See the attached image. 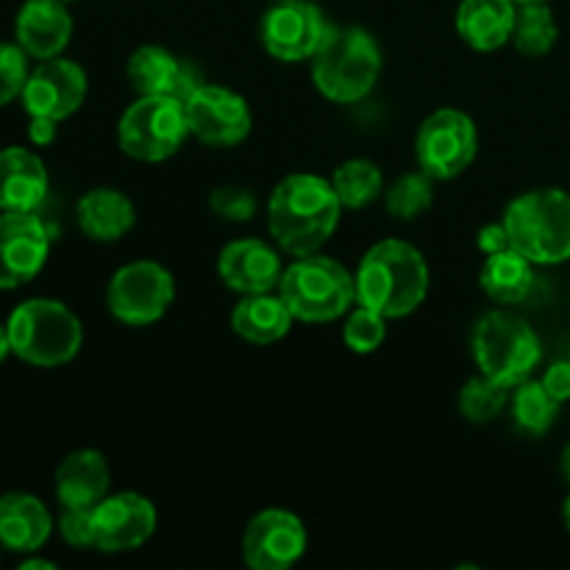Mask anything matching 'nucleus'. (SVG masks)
Returning a JSON list of instances; mask_svg holds the SVG:
<instances>
[{
    "label": "nucleus",
    "instance_id": "f257e3e1",
    "mask_svg": "<svg viewBox=\"0 0 570 570\" xmlns=\"http://www.w3.org/2000/svg\"><path fill=\"white\" fill-rule=\"evenodd\" d=\"M345 206L340 204L332 178L315 173H293L282 178L267 200V232L289 256L321 254L334 237Z\"/></svg>",
    "mask_w": 570,
    "mask_h": 570
},
{
    "label": "nucleus",
    "instance_id": "f03ea898",
    "mask_svg": "<svg viewBox=\"0 0 570 570\" xmlns=\"http://www.w3.org/2000/svg\"><path fill=\"white\" fill-rule=\"evenodd\" d=\"M356 304L379 312L387 321L410 317L429 295L426 256L404 239H382L371 245L354 273Z\"/></svg>",
    "mask_w": 570,
    "mask_h": 570
},
{
    "label": "nucleus",
    "instance_id": "7ed1b4c3",
    "mask_svg": "<svg viewBox=\"0 0 570 570\" xmlns=\"http://www.w3.org/2000/svg\"><path fill=\"white\" fill-rule=\"evenodd\" d=\"M382 76V48L360 26H332L312 56V81L332 104H360Z\"/></svg>",
    "mask_w": 570,
    "mask_h": 570
},
{
    "label": "nucleus",
    "instance_id": "20e7f679",
    "mask_svg": "<svg viewBox=\"0 0 570 570\" xmlns=\"http://www.w3.org/2000/svg\"><path fill=\"white\" fill-rule=\"evenodd\" d=\"M11 354L33 367H59L78 356L83 326L76 312L56 298H28L9 315Z\"/></svg>",
    "mask_w": 570,
    "mask_h": 570
},
{
    "label": "nucleus",
    "instance_id": "39448f33",
    "mask_svg": "<svg viewBox=\"0 0 570 570\" xmlns=\"http://www.w3.org/2000/svg\"><path fill=\"white\" fill-rule=\"evenodd\" d=\"M501 220L512 248L534 265H562L570 259V193L566 189H529L510 200Z\"/></svg>",
    "mask_w": 570,
    "mask_h": 570
},
{
    "label": "nucleus",
    "instance_id": "423d86ee",
    "mask_svg": "<svg viewBox=\"0 0 570 570\" xmlns=\"http://www.w3.org/2000/svg\"><path fill=\"white\" fill-rule=\"evenodd\" d=\"M276 293L301 323H332L356 304L354 273L323 254L295 256L284 267Z\"/></svg>",
    "mask_w": 570,
    "mask_h": 570
},
{
    "label": "nucleus",
    "instance_id": "0eeeda50",
    "mask_svg": "<svg viewBox=\"0 0 570 570\" xmlns=\"http://www.w3.org/2000/svg\"><path fill=\"white\" fill-rule=\"evenodd\" d=\"M471 351L479 373L507 390L532 379L543 360L538 332L510 309H493L479 317L471 334Z\"/></svg>",
    "mask_w": 570,
    "mask_h": 570
},
{
    "label": "nucleus",
    "instance_id": "6e6552de",
    "mask_svg": "<svg viewBox=\"0 0 570 570\" xmlns=\"http://www.w3.org/2000/svg\"><path fill=\"white\" fill-rule=\"evenodd\" d=\"M189 137L187 111L173 95H139L117 120L122 154L148 165L176 156Z\"/></svg>",
    "mask_w": 570,
    "mask_h": 570
},
{
    "label": "nucleus",
    "instance_id": "1a4fd4ad",
    "mask_svg": "<svg viewBox=\"0 0 570 570\" xmlns=\"http://www.w3.org/2000/svg\"><path fill=\"white\" fill-rule=\"evenodd\" d=\"M479 128L460 109H438L415 134V161L434 181H454L476 161Z\"/></svg>",
    "mask_w": 570,
    "mask_h": 570
},
{
    "label": "nucleus",
    "instance_id": "9d476101",
    "mask_svg": "<svg viewBox=\"0 0 570 570\" xmlns=\"http://www.w3.org/2000/svg\"><path fill=\"white\" fill-rule=\"evenodd\" d=\"M176 298V278L154 259H137L122 265L106 289V306L122 326H154L167 315Z\"/></svg>",
    "mask_w": 570,
    "mask_h": 570
},
{
    "label": "nucleus",
    "instance_id": "9b49d317",
    "mask_svg": "<svg viewBox=\"0 0 570 570\" xmlns=\"http://www.w3.org/2000/svg\"><path fill=\"white\" fill-rule=\"evenodd\" d=\"M328 20L309 0H276L262 17V45L284 65L312 61L328 33Z\"/></svg>",
    "mask_w": 570,
    "mask_h": 570
},
{
    "label": "nucleus",
    "instance_id": "f8f14e48",
    "mask_svg": "<svg viewBox=\"0 0 570 570\" xmlns=\"http://www.w3.org/2000/svg\"><path fill=\"white\" fill-rule=\"evenodd\" d=\"M189 134L209 148H234L254 128L248 100L220 83H204L184 104Z\"/></svg>",
    "mask_w": 570,
    "mask_h": 570
},
{
    "label": "nucleus",
    "instance_id": "ddd939ff",
    "mask_svg": "<svg viewBox=\"0 0 570 570\" xmlns=\"http://www.w3.org/2000/svg\"><path fill=\"white\" fill-rule=\"evenodd\" d=\"M159 512L142 493H115L92 507L95 551L100 554H126L137 551L154 538Z\"/></svg>",
    "mask_w": 570,
    "mask_h": 570
},
{
    "label": "nucleus",
    "instance_id": "4468645a",
    "mask_svg": "<svg viewBox=\"0 0 570 570\" xmlns=\"http://www.w3.org/2000/svg\"><path fill=\"white\" fill-rule=\"evenodd\" d=\"M89 92L83 67L72 59H42L28 76L20 104L28 117H50L61 122L76 115Z\"/></svg>",
    "mask_w": 570,
    "mask_h": 570
},
{
    "label": "nucleus",
    "instance_id": "2eb2a0df",
    "mask_svg": "<svg viewBox=\"0 0 570 570\" xmlns=\"http://www.w3.org/2000/svg\"><path fill=\"white\" fill-rule=\"evenodd\" d=\"M50 256V232L37 212H0V289L26 287Z\"/></svg>",
    "mask_w": 570,
    "mask_h": 570
},
{
    "label": "nucleus",
    "instance_id": "dca6fc26",
    "mask_svg": "<svg viewBox=\"0 0 570 570\" xmlns=\"http://www.w3.org/2000/svg\"><path fill=\"white\" fill-rule=\"evenodd\" d=\"M306 554V527L289 510H262L243 532V560L250 570H289Z\"/></svg>",
    "mask_w": 570,
    "mask_h": 570
},
{
    "label": "nucleus",
    "instance_id": "f3484780",
    "mask_svg": "<svg viewBox=\"0 0 570 570\" xmlns=\"http://www.w3.org/2000/svg\"><path fill=\"white\" fill-rule=\"evenodd\" d=\"M282 248L265 239L243 237L228 243L217 256V276L228 289L239 295H259L278 289L282 282Z\"/></svg>",
    "mask_w": 570,
    "mask_h": 570
},
{
    "label": "nucleus",
    "instance_id": "a211bd4d",
    "mask_svg": "<svg viewBox=\"0 0 570 570\" xmlns=\"http://www.w3.org/2000/svg\"><path fill=\"white\" fill-rule=\"evenodd\" d=\"M17 45L31 59H56L72 39V17L65 0H26L14 20Z\"/></svg>",
    "mask_w": 570,
    "mask_h": 570
},
{
    "label": "nucleus",
    "instance_id": "6ab92c4d",
    "mask_svg": "<svg viewBox=\"0 0 570 570\" xmlns=\"http://www.w3.org/2000/svg\"><path fill=\"white\" fill-rule=\"evenodd\" d=\"M53 484L61 510H92L109 495V462L100 451L78 449L59 462Z\"/></svg>",
    "mask_w": 570,
    "mask_h": 570
},
{
    "label": "nucleus",
    "instance_id": "aec40b11",
    "mask_svg": "<svg viewBox=\"0 0 570 570\" xmlns=\"http://www.w3.org/2000/svg\"><path fill=\"white\" fill-rule=\"evenodd\" d=\"M48 189V167L33 150L20 145L0 150V212H37Z\"/></svg>",
    "mask_w": 570,
    "mask_h": 570
},
{
    "label": "nucleus",
    "instance_id": "412c9836",
    "mask_svg": "<svg viewBox=\"0 0 570 570\" xmlns=\"http://www.w3.org/2000/svg\"><path fill=\"white\" fill-rule=\"evenodd\" d=\"M53 532L48 507L31 493L0 495V549L11 554H37Z\"/></svg>",
    "mask_w": 570,
    "mask_h": 570
},
{
    "label": "nucleus",
    "instance_id": "4be33fe9",
    "mask_svg": "<svg viewBox=\"0 0 570 570\" xmlns=\"http://www.w3.org/2000/svg\"><path fill=\"white\" fill-rule=\"evenodd\" d=\"M518 3L512 0H462L454 26L462 42L479 53H493L512 42Z\"/></svg>",
    "mask_w": 570,
    "mask_h": 570
},
{
    "label": "nucleus",
    "instance_id": "5701e85b",
    "mask_svg": "<svg viewBox=\"0 0 570 570\" xmlns=\"http://www.w3.org/2000/svg\"><path fill=\"white\" fill-rule=\"evenodd\" d=\"M76 220L83 237L95 239V243H117L134 228L137 209L120 189L95 187L78 198Z\"/></svg>",
    "mask_w": 570,
    "mask_h": 570
},
{
    "label": "nucleus",
    "instance_id": "b1692460",
    "mask_svg": "<svg viewBox=\"0 0 570 570\" xmlns=\"http://www.w3.org/2000/svg\"><path fill=\"white\" fill-rule=\"evenodd\" d=\"M295 317L278 293L243 295L232 312V328L250 345H273L287 337Z\"/></svg>",
    "mask_w": 570,
    "mask_h": 570
},
{
    "label": "nucleus",
    "instance_id": "393cba45",
    "mask_svg": "<svg viewBox=\"0 0 570 570\" xmlns=\"http://www.w3.org/2000/svg\"><path fill=\"white\" fill-rule=\"evenodd\" d=\"M479 287L499 306L521 304V301L529 298L534 287V262H529L515 248L484 256L482 273H479Z\"/></svg>",
    "mask_w": 570,
    "mask_h": 570
},
{
    "label": "nucleus",
    "instance_id": "a878e982",
    "mask_svg": "<svg viewBox=\"0 0 570 570\" xmlns=\"http://www.w3.org/2000/svg\"><path fill=\"white\" fill-rule=\"evenodd\" d=\"M184 59L161 45H142L126 61V78L137 95H173L176 98Z\"/></svg>",
    "mask_w": 570,
    "mask_h": 570
},
{
    "label": "nucleus",
    "instance_id": "bb28decb",
    "mask_svg": "<svg viewBox=\"0 0 570 570\" xmlns=\"http://www.w3.org/2000/svg\"><path fill=\"white\" fill-rule=\"evenodd\" d=\"M560 401L551 399L549 390L538 379H527L510 395L512 421H515L518 432L527 434V438L549 434L551 426L557 423V415H560Z\"/></svg>",
    "mask_w": 570,
    "mask_h": 570
},
{
    "label": "nucleus",
    "instance_id": "cd10ccee",
    "mask_svg": "<svg viewBox=\"0 0 570 570\" xmlns=\"http://www.w3.org/2000/svg\"><path fill=\"white\" fill-rule=\"evenodd\" d=\"M332 184L345 209H367L384 195V173L371 159H345L334 167Z\"/></svg>",
    "mask_w": 570,
    "mask_h": 570
},
{
    "label": "nucleus",
    "instance_id": "c85d7f7f",
    "mask_svg": "<svg viewBox=\"0 0 570 570\" xmlns=\"http://www.w3.org/2000/svg\"><path fill=\"white\" fill-rule=\"evenodd\" d=\"M557 37H560V26H557L549 3L518 6L515 28H512V45L518 53L529 56V59L549 56L557 45Z\"/></svg>",
    "mask_w": 570,
    "mask_h": 570
},
{
    "label": "nucleus",
    "instance_id": "c756f323",
    "mask_svg": "<svg viewBox=\"0 0 570 570\" xmlns=\"http://www.w3.org/2000/svg\"><path fill=\"white\" fill-rule=\"evenodd\" d=\"M434 204V178L417 167L384 187V206L395 220H417Z\"/></svg>",
    "mask_w": 570,
    "mask_h": 570
},
{
    "label": "nucleus",
    "instance_id": "7c9ffc66",
    "mask_svg": "<svg viewBox=\"0 0 570 570\" xmlns=\"http://www.w3.org/2000/svg\"><path fill=\"white\" fill-rule=\"evenodd\" d=\"M512 390L501 387L499 382L488 379L484 373L468 379L462 384L460 395H456V406H460V415L471 423H490L504 412V406L510 404Z\"/></svg>",
    "mask_w": 570,
    "mask_h": 570
},
{
    "label": "nucleus",
    "instance_id": "2f4dec72",
    "mask_svg": "<svg viewBox=\"0 0 570 570\" xmlns=\"http://www.w3.org/2000/svg\"><path fill=\"white\" fill-rule=\"evenodd\" d=\"M387 340V317L379 312L367 309V306L354 304L345 315L343 323V343L351 354H376Z\"/></svg>",
    "mask_w": 570,
    "mask_h": 570
},
{
    "label": "nucleus",
    "instance_id": "473e14b6",
    "mask_svg": "<svg viewBox=\"0 0 570 570\" xmlns=\"http://www.w3.org/2000/svg\"><path fill=\"white\" fill-rule=\"evenodd\" d=\"M28 59L31 56L17 42H0V106H9L26 89L28 76H31Z\"/></svg>",
    "mask_w": 570,
    "mask_h": 570
},
{
    "label": "nucleus",
    "instance_id": "72a5a7b5",
    "mask_svg": "<svg viewBox=\"0 0 570 570\" xmlns=\"http://www.w3.org/2000/svg\"><path fill=\"white\" fill-rule=\"evenodd\" d=\"M209 209L215 212L217 217H223V220L248 223L250 217L256 215V209H259V204H256V195L250 193V189L226 184V187L212 189Z\"/></svg>",
    "mask_w": 570,
    "mask_h": 570
},
{
    "label": "nucleus",
    "instance_id": "f704fd0d",
    "mask_svg": "<svg viewBox=\"0 0 570 570\" xmlns=\"http://www.w3.org/2000/svg\"><path fill=\"white\" fill-rule=\"evenodd\" d=\"M59 534L72 549H95L92 510H61Z\"/></svg>",
    "mask_w": 570,
    "mask_h": 570
},
{
    "label": "nucleus",
    "instance_id": "c9c22d12",
    "mask_svg": "<svg viewBox=\"0 0 570 570\" xmlns=\"http://www.w3.org/2000/svg\"><path fill=\"white\" fill-rule=\"evenodd\" d=\"M540 382H543V387L549 390L551 399H557L560 404H568L570 401V362L568 360L554 362V365L543 373V379H540Z\"/></svg>",
    "mask_w": 570,
    "mask_h": 570
},
{
    "label": "nucleus",
    "instance_id": "e433bc0d",
    "mask_svg": "<svg viewBox=\"0 0 570 570\" xmlns=\"http://www.w3.org/2000/svg\"><path fill=\"white\" fill-rule=\"evenodd\" d=\"M476 245H479V250H482L484 256L499 254V250L512 248V243H510V232H507L504 220H499V223H488V226L479 228Z\"/></svg>",
    "mask_w": 570,
    "mask_h": 570
},
{
    "label": "nucleus",
    "instance_id": "4c0bfd02",
    "mask_svg": "<svg viewBox=\"0 0 570 570\" xmlns=\"http://www.w3.org/2000/svg\"><path fill=\"white\" fill-rule=\"evenodd\" d=\"M56 134H59V122L50 120V117H31V120H28V139H31L37 148L53 145Z\"/></svg>",
    "mask_w": 570,
    "mask_h": 570
},
{
    "label": "nucleus",
    "instance_id": "58836bf2",
    "mask_svg": "<svg viewBox=\"0 0 570 570\" xmlns=\"http://www.w3.org/2000/svg\"><path fill=\"white\" fill-rule=\"evenodd\" d=\"M11 354V340H9V328L6 323H0V365L6 362V356Z\"/></svg>",
    "mask_w": 570,
    "mask_h": 570
},
{
    "label": "nucleus",
    "instance_id": "ea45409f",
    "mask_svg": "<svg viewBox=\"0 0 570 570\" xmlns=\"http://www.w3.org/2000/svg\"><path fill=\"white\" fill-rule=\"evenodd\" d=\"M560 473H562V479L570 484V443L562 449V454H560Z\"/></svg>",
    "mask_w": 570,
    "mask_h": 570
},
{
    "label": "nucleus",
    "instance_id": "a19ab883",
    "mask_svg": "<svg viewBox=\"0 0 570 570\" xmlns=\"http://www.w3.org/2000/svg\"><path fill=\"white\" fill-rule=\"evenodd\" d=\"M20 568H22V570H31V568H39V570H53L56 566H53V562H48V560H37V557H31V560L22 562Z\"/></svg>",
    "mask_w": 570,
    "mask_h": 570
},
{
    "label": "nucleus",
    "instance_id": "79ce46f5",
    "mask_svg": "<svg viewBox=\"0 0 570 570\" xmlns=\"http://www.w3.org/2000/svg\"><path fill=\"white\" fill-rule=\"evenodd\" d=\"M562 521H566V529L570 532V493H568L566 504H562Z\"/></svg>",
    "mask_w": 570,
    "mask_h": 570
},
{
    "label": "nucleus",
    "instance_id": "37998d69",
    "mask_svg": "<svg viewBox=\"0 0 570 570\" xmlns=\"http://www.w3.org/2000/svg\"><path fill=\"white\" fill-rule=\"evenodd\" d=\"M518 6H529V3H549V0H512Z\"/></svg>",
    "mask_w": 570,
    "mask_h": 570
},
{
    "label": "nucleus",
    "instance_id": "c03bdc74",
    "mask_svg": "<svg viewBox=\"0 0 570 570\" xmlns=\"http://www.w3.org/2000/svg\"><path fill=\"white\" fill-rule=\"evenodd\" d=\"M65 3H70V0H65Z\"/></svg>",
    "mask_w": 570,
    "mask_h": 570
}]
</instances>
